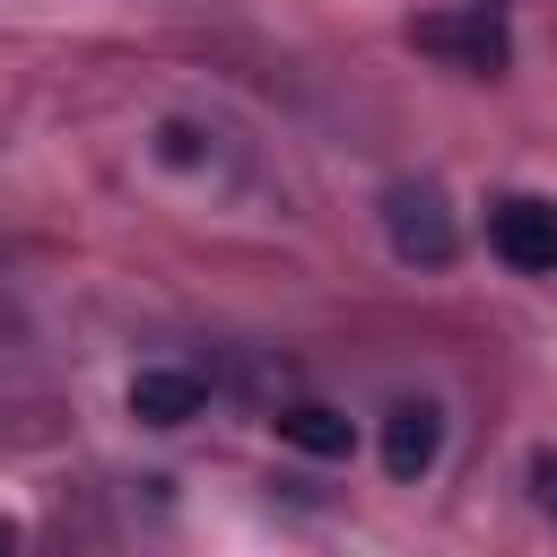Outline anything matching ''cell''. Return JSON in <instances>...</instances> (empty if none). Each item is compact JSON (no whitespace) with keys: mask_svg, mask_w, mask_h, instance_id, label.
<instances>
[{"mask_svg":"<svg viewBox=\"0 0 557 557\" xmlns=\"http://www.w3.org/2000/svg\"><path fill=\"white\" fill-rule=\"evenodd\" d=\"M9 540H17V522H9V513H0V548H9Z\"/></svg>","mask_w":557,"mask_h":557,"instance_id":"ba28073f","label":"cell"},{"mask_svg":"<svg viewBox=\"0 0 557 557\" xmlns=\"http://www.w3.org/2000/svg\"><path fill=\"white\" fill-rule=\"evenodd\" d=\"M487 244H496L505 270H522V278H557V200H540V191H505V200L487 209Z\"/></svg>","mask_w":557,"mask_h":557,"instance_id":"3957f363","label":"cell"},{"mask_svg":"<svg viewBox=\"0 0 557 557\" xmlns=\"http://www.w3.org/2000/svg\"><path fill=\"white\" fill-rule=\"evenodd\" d=\"M531 505L557 522V453H540V461H531Z\"/></svg>","mask_w":557,"mask_h":557,"instance_id":"52a82bcc","label":"cell"},{"mask_svg":"<svg viewBox=\"0 0 557 557\" xmlns=\"http://www.w3.org/2000/svg\"><path fill=\"white\" fill-rule=\"evenodd\" d=\"M383 235H392V252L418 261V270H444V261L461 252V226H453V209H444L435 183H392V191H383Z\"/></svg>","mask_w":557,"mask_h":557,"instance_id":"6da1fadb","label":"cell"},{"mask_svg":"<svg viewBox=\"0 0 557 557\" xmlns=\"http://www.w3.org/2000/svg\"><path fill=\"white\" fill-rule=\"evenodd\" d=\"M409 44L418 52H435V61H453V70H505L513 61V35H505V17L479 0V9H426L418 26H409Z\"/></svg>","mask_w":557,"mask_h":557,"instance_id":"7a4b0ae2","label":"cell"},{"mask_svg":"<svg viewBox=\"0 0 557 557\" xmlns=\"http://www.w3.org/2000/svg\"><path fill=\"white\" fill-rule=\"evenodd\" d=\"M122 400H131L139 426H191L209 409V374H191V366H139Z\"/></svg>","mask_w":557,"mask_h":557,"instance_id":"277c9868","label":"cell"},{"mask_svg":"<svg viewBox=\"0 0 557 557\" xmlns=\"http://www.w3.org/2000/svg\"><path fill=\"white\" fill-rule=\"evenodd\" d=\"M270 426H278V444H296V453H313V461H348V444H357V426H348L331 400H287Z\"/></svg>","mask_w":557,"mask_h":557,"instance_id":"8992f818","label":"cell"},{"mask_svg":"<svg viewBox=\"0 0 557 557\" xmlns=\"http://www.w3.org/2000/svg\"><path fill=\"white\" fill-rule=\"evenodd\" d=\"M435 453H444V409H435V400H400V409L383 418V470L409 487V479L435 470Z\"/></svg>","mask_w":557,"mask_h":557,"instance_id":"5b68a950","label":"cell"}]
</instances>
